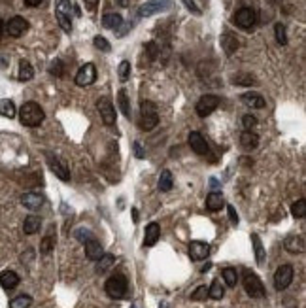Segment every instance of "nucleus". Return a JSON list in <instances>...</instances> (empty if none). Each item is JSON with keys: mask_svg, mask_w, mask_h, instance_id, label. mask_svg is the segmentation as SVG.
<instances>
[{"mask_svg": "<svg viewBox=\"0 0 306 308\" xmlns=\"http://www.w3.org/2000/svg\"><path fill=\"white\" fill-rule=\"evenodd\" d=\"M221 45H223V51L227 55H232L236 49H238V45H240V42H238V38L232 34V32H225L221 36Z\"/></svg>", "mask_w": 306, "mask_h": 308, "instance_id": "nucleus-22", "label": "nucleus"}, {"mask_svg": "<svg viewBox=\"0 0 306 308\" xmlns=\"http://www.w3.org/2000/svg\"><path fill=\"white\" fill-rule=\"evenodd\" d=\"M25 4H27L29 8H38V6L42 4V0H25Z\"/></svg>", "mask_w": 306, "mask_h": 308, "instance_id": "nucleus-50", "label": "nucleus"}, {"mask_svg": "<svg viewBox=\"0 0 306 308\" xmlns=\"http://www.w3.org/2000/svg\"><path fill=\"white\" fill-rule=\"evenodd\" d=\"M132 308H136V307H132Z\"/></svg>", "mask_w": 306, "mask_h": 308, "instance_id": "nucleus-54", "label": "nucleus"}, {"mask_svg": "<svg viewBox=\"0 0 306 308\" xmlns=\"http://www.w3.org/2000/svg\"><path fill=\"white\" fill-rule=\"evenodd\" d=\"M242 284H244V291H246L252 299H263L264 297L263 282H261V278L257 276L255 272H252V270H244Z\"/></svg>", "mask_w": 306, "mask_h": 308, "instance_id": "nucleus-4", "label": "nucleus"}, {"mask_svg": "<svg viewBox=\"0 0 306 308\" xmlns=\"http://www.w3.org/2000/svg\"><path fill=\"white\" fill-rule=\"evenodd\" d=\"M159 123V112L157 106L151 100H142L140 104V121L138 125L142 131H153Z\"/></svg>", "mask_w": 306, "mask_h": 308, "instance_id": "nucleus-2", "label": "nucleus"}, {"mask_svg": "<svg viewBox=\"0 0 306 308\" xmlns=\"http://www.w3.org/2000/svg\"><path fill=\"white\" fill-rule=\"evenodd\" d=\"M284 248L289 252V254H303L305 252V238L301 234H291L284 240Z\"/></svg>", "mask_w": 306, "mask_h": 308, "instance_id": "nucleus-16", "label": "nucleus"}, {"mask_svg": "<svg viewBox=\"0 0 306 308\" xmlns=\"http://www.w3.org/2000/svg\"><path fill=\"white\" fill-rule=\"evenodd\" d=\"M274 34H276V42L280 44V45L287 44V32H285V27L282 23H276L274 25Z\"/></svg>", "mask_w": 306, "mask_h": 308, "instance_id": "nucleus-38", "label": "nucleus"}, {"mask_svg": "<svg viewBox=\"0 0 306 308\" xmlns=\"http://www.w3.org/2000/svg\"><path fill=\"white\" fill-rule=\"evenodd\" d=\"M159 236H161V227H159L157 221H151V223L146 227V233H144V246H148V248L155 246L159 240Z\"/></svg>", "mask_w": 306, "mask_h": 308, "instance_id": "nucleus-19", "label": "nucleus"}, {"mask_svg": "<svg viewBox=\"0 0 306 308\" xmlns=\"http://www.w3.org/2000/svg\"><path fill=\"white\" fill-rule=\"evenodd\" d=\"M55 248V227H49V231L47 234L42 238V242H40V252L44 255L51 254V250Z\"/></svg>", "mask_w": 306, "mask_h": 308, "instance_id": "nucleus-26", "label": "nucleus"}, {"mask_svg": "<svg viewBox=\"0 0 306 308\" xmlns=\"http://www.w3.org/2000/svg\"><path fill=\"white\" fill-rule=\"evenodd\" d=\"M252 244H254L255 261H257V265H263L264 263V248H263L261 238H259V234H252Z\"/></svg>", "mask_w": 306, "mask_h": 308, "instance_id": "nucleus-30", "label": "nucleus"}, {"mask_svg": "<svg viewBox=\"0 0 306 308\" xmlns=\"http://www.w3.org/2000/svg\"><path fill=\"white\" fill-rule=\"evenodd\" d=\"M255 21H257V13H255L254 8H240V10L234 13V23L244 29V31H250V29H254Z\"/></svg>", "mask_w": 306, "mask_h": 308, "instance_id": "nucleus-10", "label": "nucleus"}, {"mask_svg": "<svg viewBox=\"0 0 306 308\" xmlns=\"http://www.w3.org/2000/svg\"><path fill=\"white\" fill-rule=\"evenodd\" d=\"M32 305L31 295H17L10 301V308H29Z\"/></svg>", "mask_w": 306, "mask_h": 308, "instance_id": "nucleus-37", "label": "nucleus"}, {"mask_svg": "<svg viewBox=\"0 0 306 308\" xmlns=\"http://www.w3.org/2000/svg\"><path fill=\"white\" fill-rule=\"evenodd\" d=\"M293 276H295L293 265H280L274 272V287L278 291L287 289L291 286V282H293Z\"/></svg>", "mask_w": 306, "mask_h": 308, "instance_id": "nucleus-7", "label": "nucleus"}, {"mask_svg": "<svg viewBox=\"0 0 306 308\" xmlns=\"http://www.w3.org/2000/svg\"><path fill=\"white\" fill-rule=\"evenodd\" d=\"M96 108H98V114H100V119L104 121V125H108V127L116 125V108H114L110 98H106V96L98 98Z\"/></svg>", "mask_w": 306, "mask_h": 308, "instance_id": "nucleus-9", "label": "nucleus"}, {"mask_svg": "<svg viewBox=\"0 0 306 308\" xmlns=\"http://www.w3.org/2000/svg\"><path fill=\"white\" fill-rule=\"evenodd\" d=\"M29 29V21L21 17V15H15V17H11L10 21L6 23V32L10 34L11 38H19L23 36L25 32Z\"/></svg>", "mask_w": 306, "mask_h": 308, "instance_id": "nucleus-14", "label": "nucleus"}, {"mask_svg": "<svg viewBox=\"0 0 306 308\" xmlns=\"http://www.w3.org/2000/svg\"><path fill=\"white\" fill-rule=\"evenodd\" d=\"M44 119H45V114L38 102H25L19 108V121L25 127H38L42 125Z\"/></svg>", "mask_w": 306, "mask_h": 308, "instance_id": "nucleus-1", "label": "nucleus"}, {"mask_svg": "<svg viewBox=\"0 0 306 308\" xmlns=\"http://www.w3.org/2000/svg\"><path fill=\"white\" fill-rule=\"evenodd\" d=\"M17 78H19V82H31L32 78H34V68H32V64L29 61H21L19 63Z\"/></svg>", "mask_w": 306, "mask_h": 308, "instance_id": "nucleus-29", "label": "nucleus"}, {"mask_svg": "<svg viewBox=\"0 0 306 308\" xmlns=\"http://www.w3.org/2000/svg\"><path fill=\"white\" fill-rule=\"evenodd\" d=\"M96 2H98V0H85V4H87V6L91 8V10H93V8L96 6Z\"/></svg>", "mask_w": 306, "mask_h": 308, "instance_id": "nucleus-51", "label": "nucleus"}, {"mask_svg": "<svg viewBox=\"0 0 306 308\" xmlns=\"http://www.w3.org/2000/svg\"><path fill=\"white\" fill-rule=\"evenodd\" d=\"M49 72L53 76H63V63L57 59V61H53L51 66H49Z\"/></svg>", "mask_w": 306, "mask_h": 308, "instance_id": "nucleus-45", "label": "nucleus"}, {"mask_svg": "<svg viewBox=\"0 0 306 308\" xmlns=\"http://www.w3.org/2000/svg\"><path fill=\"white\" fill-rule=\"evenodd\" d=\"M146 49H148V53H149V59H155L159 53V47H157V44L155 42H149L148 45H146Z\"/></svg>", "mask_w": 306, "mask_h": 308, "instance_id": "nucleus-46", "label": "nucleus"}, {"mask_svg": "<svg viewBox=\"0 0 306 308\" xmlns=\"http://www.w3.org/2000/svg\"><path fill=\"white\" fill-rule=\"evenodd\" d=\"M210 255V246L201 240H193L189 244V257L193 261H202Z\"/></svg>", "mask_w": 306, "mask_h": 308, "instance_id": "nucleus-15", "label": "nucleus"}, {"mask_svg": "<svg viewBox=\"0 0 306 308\" xmlns=\"http://www.w3.org/2000/svg\"><path fill=\"white\" fill-rule=\"evenodd\" d=\"M117 102H119V108H121L123 116L131 119V104H129V96H127V91H125V89H121V91L117 93Z\"/></svg>", "mask_w": 306, "mask_h": 308, "instance_id": "nucleus-35", "label": "nucleus"}, {"mask_svg": "<svg viewBox=\"0 0 306 308\" xmlns=\"http://www.w3.org/2000/svg\"><path fill=\"white\" fill-rule=\"evenodd\" d=\"M291 216L297 218V220H303L306 218V201L305 199H299L291 204Z\"/></svg>", "mask_w": 306, "mask_h": 308, "instance_id": "nucleus-36", "label": "nucleus"}, {"mask_svg": "<svg viewBox=\"0 0 306 308\" xmlns=\"http://www.w3.org/2000/svg\"><path fill=\"white\" fill-rule=\"evenodd\" d=\"M223 206H225V199H223L221 193L219 191L208 193V197H206V208L210 212H218V210H221Z\"/></svg>", "mask_w": 306, "mask_h": 308, "instance_id": "nucleus-21", "label": "nucleus"}, {"mask_svg": "<svg viewBox=\"0 0 306 308\" xmlns=\"http://www.w3.org/2000/svg\"><path fill=\"white\" fill-rule=\"evenodd\" d=\"M74 236L76 238H78V240H80V242H87V240H91V238H95V234L91 233V231H89V229H78V231H76L74 233Z\"/></svg>", "mask_w": 306, "mask_h": 308, "instance_id": "nucleus-42", "label": "nucleus"}, {"mask_svg": "<svg viewBox=\"0 0 306 308\" xmlns=\"http://www.w3.org/2000/svg\"><path fill=\"white\" fill-rule=\"evenodd\" d=\"M240 98H242L244 104H246V106H250V108H257V110H261V108L266 106L264 98L259 95V93H244Z\"/></svg>", "mask_w": 306, "mask_h": 308, "instance_id": "nucleus-23", "label": "nucleus"}, {"mask_svg": "<svg viewBox=\"0 0 306 308\" xmlns=\"http://www.w3.org/2000/svg\"><path fill=\"white\" fill-rule=\"evenodd\" d=\"M206 297H208V287L206 286H199L191 293V299H193V301H204Z\"/></svg>", "mask_w": 306, "mask_h": 308, "instance_id": "nucleus-43", "label": "nucleus"}, {"mask_svg": "<svg viewBox=\"0 0 306 308\" xmlns=\"http://www.w3.org/2000/svg\"><path fill=\"white\" fill-rule=\"evenodd\" d=\"M232 84L234 85H254L255 80L252 74H236V76H232Z\"/></svg>", "mask_w": 306, "mask_h": 308, "instance_id": "nucleus-39", "label": "nucleus"}, {"mask_svg": "<svg viewBox=\"0 0 306 308\" xmlns=\"http://www.w3.org/2000/svg\"><path fill=\"white\" fill-rule=\"evenodd\" d=\"M15 114H17L15 104H13L11 100H8V98H2V100H0V116L8 117V119H13Z\"/></svg>", "mask_w": 306, "mask_h": 308, "instance_id": "nucleus-31", "label": "nucleus"}, {"mask_svg": "<svg viewBox=\"0 0 306 308\" xmlns=\"http://www.w3.org/2000/svg\"><path fill=\"white\" fill-rule=\"evenodd\" d=\"M114 261H116V257L112 254H104L98 261H96V272H106V270H110L112 265H114Z\"/></svg>", "mask_w": 306, "mask_h": 308, "instance_id": "nucleus-32", "label": "nucleus"}, {"mask_svg": "<svg viewBox=\"0 0 306 308\" xmlns=\"http://www.w3.org/2000/svg\"><path fill=\"white\" fill-rule=\"evenodd\" d=\"M174 185V178H172V172L170 170H163L161 176H159V191L167 193L172 189Z\"/></svg>", "mask_w": 306, "mask_h": 308, "instance_id": "nucleus-28", "label": "nucleus"}, {"mask_svg": "<svg viewBox=\"0 0 306 308\" xmlns=\"http://www.w3.org/2000/svg\"><path fill=\"white\" fill-rule=\"evenodd\" d=\"M240 146L244 149H255L259 146V136L255 132H252V131H244L240 134Z\"/></svg>", "mask_w": 306, "mask_h": 308, "instance_id": "nucleus-24", "label": "nucleus"}, {"mask_svg": "<svg viewBox=\"0 0 306 308\" xmlns=\"http://www.w3.org/2000/svg\"><path fill=\"white\" fill-rule=\"evenodd\" d=\"M170 6H172L170 0H148L146 4L140 6L138 15H140V17H151V15H155V13L170 10Z\"/></svg>", "mask_w": 306, "mask_h": 308, "instance_id": "nucleus-8", "label": "nucleus"}, {"mask_svg": "<svg viewBox=\"0 0 306 308\" xmlns=\"http://www.w3.org/2000/svg\"><path fill=\"white\" fill-rule=\"evenodd\" d=\"M2 32H4V21L0 19V36H2Z\"/></svg>", "mask_w": 306, "mask_h": 308, "instance_id": "nucleus-53", "label": "nucleus"}, {"mask_svg": "<svg viewBox=\"0 0 306 308\" xmlns=\"http://www.w3.org/2000/svg\"><path fill=\"white\" fill-rule=\"evenodd\" d=\"M117 74H119V80H121V82H127L129 76H131V63H129V61H121L119 68H117Z\"/></svg>", "mask_w": 306, "mask_h": 308, "instance_id": "nucleus-40", "label": "nucleus"}, {"mask_svg": "<svg viewBox=\"0 0 306 308\" xmlns=\"http://www.w3.org/2000/svg\"><path fill=\"white\" fill-rule=\"evenodd\" d=\"M0 286L4 287V289H15V287L19 286V274L17 272H13V270H4V272H0Z\"/></svg>", "mask_w": 306, "mask_h": 308, "instance_id": "nucleus-20", "label": "nucleus"}, {"mask_svg": "<svg viewBox=\"0 0 306 308\" xmlns=\"http://www.w3.org/2000/svg\"><path fill=\"white\" fill-rule=\"evenodd\" d=\"M183 4L187 6V10H189L191 13H195V15H201V13H202V11L197 8V4H195L193 0H183Z\"/></svg>", "mask_w": 306, "mask_h": 308, "instance_id": "nucleus-48", "label": "nucleus"}, {"mask_svg": "<svg viewBox=\"0 0 306 308\" xmlns=\"http://www.w3.org/2000/svg\"><path fill=\"white\" fill-rule=\"evenodd\" d=\"M104 289H106V295H108V297L123 299L127 295V289H129L127 278L123 276V274H114V276H110L106 280Z\"/></svg>", "mask_w": 306, "mask_h": 308, "instance_id": "nucleus-3", "label": "nucleus"}, {"mask_svg": "<svg viewBox=\"0 0 306 308\" xmlns=\"http://www.w3.org/2000/svg\"><path fill=\"white\" fill-rule=\"evenodd\" d=\"M218 106H219V96L204 95V96L199 98V102H197L195 110H197V114H199L201 117H208L212 112H216V110H218Z\"/></svg>", "mask_w": 306, "mask_h": 308, "instance_id": "nucleus-11", "label": "nucleus"}, {"mask_svg": "<svg viewBox=\"0 0 306 308\" xmlns=\"http://www.w3.org/2000/svg\"><path fill=\"white\" fill-rule=\"evenodd\" d=\"M84 246H85V255H87V259H91V261H98V259L104 255V250H102V246H100V242H98L96 238L87 240Z\"/></svg>", "mask_w": 306, "mask_h": 308, "instance_id": "nucleus-18", "label": "nucleus"}, {"mask_svg": "<svg viewBox=\"0 0 306 308\" xmlns=\"http://www.w3.org/2000/svg\"><path fill=\"white\" fill-rule=\"evenodd\" d=\"M119 2V6H123V8H127L129 4H131V0H117Z\"/></svg>", "mask_w": 306, "mask_h": 308, "instance_id": "nucleus-52", "label": "nucleus"}, {"mask_svg": "<svg viewBox=\"0 0 306 308\" xmlns=\"http://www.w3.org/2000/svg\"><path fill=\"white\" fill-rule=\"evenodd\" d=\"M102 25H104L106 29L116 31V29H119L123 25V17L119 13H106L104 17H102Z\"/></svg>", "mask_w": 306, "mask_h": 308, "instance_id": "nucleus-27", "label": "nucleus"}, {"mask_svg": "<svg viewBox=\"0 0 306 308\" xmlns=\"http://www.w3.org/2000/svg\"><path fill=\"white\" fill-rule=\"evenodd\" d=\"M221 276H223V280H225V284H227L229 287H234L236 284H238V272H236V268H232V266L223 268Z\"/></svg>", "mask_w": 306, "mask_h": 308, "instance_id": "nucleus-33", "label": "nucleus"}, {"mask_svg": "<svg viewBox=\"0 0 306 308\" xmlns=\"http://www.w3.org/2000/svg\"><path fill=\"white\" fill-rule=\"evenodd\" d=\"M134 155H136L138 159H142L146 153H144V149H142V144L140 142H134Z\"/></svg>", "mask_w": 306, "mask_h": 308, "instance_id": "nucleus-49", "label": "nucleus"}, {"mask_svg": "<svg viewBox=\"0 0 306 308\" xmlns=\"http://www.w3.org/2000/svg\"><path fill=\"white\" fill-rule=\"evenodd\" d=\"M187 144L197 155H208L210 153V146H208V142L204 140V136L199 131H191L189 136H187Z\"/></svg>", "mask_w": 306, "mask_h": 308, "instance_id": "nucleus-13", "label": "nucleus"}, {"mask_svg": "<svg viewBox=\"0 0 306 308\" xmlns=\"http://www.w3.org/2000/svg\"><path fill=\"white\" fill-rule=\"evenodd\" d=\"M242 125H244V129H246V131H252V129L257 125V119H255L254 116H250V114H248V116L242 117Z\"/></svg>", "mask_w": 306, "mask_h": 308, "instance_id": "nucleus-44", "label": "nucleus"}, {"mask_svg": "<svg viewBox=\"0 0 306 308\" xmlns=\"http://www.w3.org/2000/svg\"><path fill=\"white\" fill-rule=\"evenodd\" d=\"M45 159H47V167H49V170H51L59 180L70 181V170H68L66 161L61 159V157H57V155H53V153H49V151H45Z\"/></svg>", "mask_w": 306, "mask_h": 308, "instance_id": "nucleus-6", "label": "nucleus"}, {"mask_svg": "<svg viewBox=\"0 0 306 308\" xmlns=\"http://www.w3.org/2000/svg\"><path fill=\"white\" fill-rule=\"evenodd\" d=\"M21 204L25 208H29V210H38V208H42L44 197L36 191H29L21 197Z\"/></svg>", "mask_w": 306, "mask_h": 308, "instance_id": "nucleus-17", "label": "nucleus"}, {"mask_svg": "<svg viewBox=\"0 0 306 308\" xmlns=\"http://www.w3.org/2000/svg\"><path fill=\"white\" fill-rule=\"evenodd\" d=\"M72 4L70 0H57V6H55V15H57V21L61 25V29L64 32H72Z\"/></svg>", "mask_w": 306, "mask_h": 308, "instance_id": "nucleus-5", "label": "nucleus"}, {"mask_svg": "<svg viewBox=\"0 0 306 308\" xmlns=\"http://www.w3.org/2000/svg\"><path fill=\"white\" fill-rule=\"evenodd\" d=\"M40 225H42V220L38 216H29L23 221V231H25V234H34L40 231Z\"/></svg>", "mask_w": 306, "mask_h": 308, "instance_id": "nucleus-25", "label": "nucleus"}, {"mask_svg": "<svg viewBox=\"0 0 306 308\" xmlns=\"http://www.w3.org/2000/svg\"><path fill=\"white\" fill-rule=\"evenodd\" d=\"M223 295H225V287H223V284L216 278L214 282H212V286L208 287V297L216 299V301H219V299H223Z\"/></svg>", "mask_w": 306, "mask_h": 308, "instance_id": "nucleus-34", "label": "nucleus"}, {"mask_svg": "<svg viewBox=\"0 0 306 308\" xmlns=\"http://www.w3.org/2000/svg\"><path fill=\"white\" fill-rule=\"evenodd\" d=\"M95 80H96V66L93 63L84 64L78 70V74H76V85H80V87H89V85L95 84Z\"/></svg>", "mask_w": 306, "mask_h": 308, "instance_id": "nucleus-12", "label": "nucleus"}, {"mask_svg": "<svg viewBox=\"0 0 306 308\" xmlns=\"http://www.w3.org/2000/svg\"><path fill=\"white\" fill-rule=\"evenodd\" d=\"M227 212H229V218H231V223L238 225V214H236V210H234V206L227 204Z\"/></svg>", "mask_w": 306, "mask_h": 308, "instance_id": "nucleus-47", "label": "nucleus"}, {"mask_svg": "<svg viewBox=\"0 0 306 308\" xmlns=\"http://www.w3.org/2000/svg\"><path fill=\"white\" fill-rule=\"evenodd\" d=\"M93 44H95L96 49H100V51H110V49H112V45H110V42L106 40L104 36H95Z\"/></svg>", "mask_w": 306, "mask_h": 308, "instance_id": "nucleus-41", "label": "nucleus"}]
</instances>
